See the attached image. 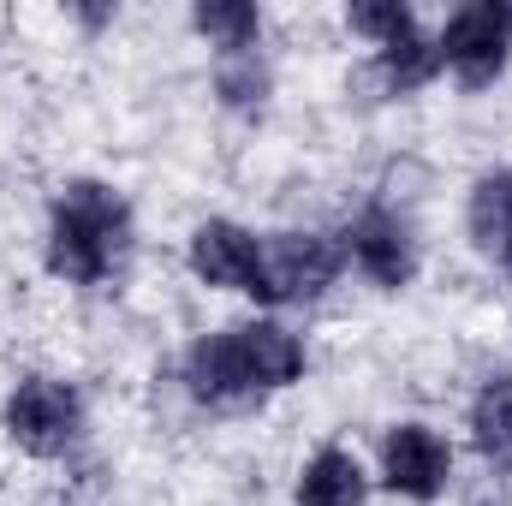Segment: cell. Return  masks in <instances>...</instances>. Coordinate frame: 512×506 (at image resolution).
Masks as SVG:
<instances>
[{
  "instance_id": "6da1fadb",
  "label": "cell",
  "mask_w": 512,
  "mask_h": 506,
  "mask_svg": "<svg viewBox=\"0 0 512 506\" xmlns=\"http://www.w3.org/2000/svg\"><path fill=\"white\" fill-rule=\"evenodd\" d=\"M131 251V209L120 191L72 179L48 209V268L72 286H102Z\"/></svg>"
},
{
  "instance_id": "30bf717a",
  "label": "cell",
  "mask_w": 512,
  "mask_h": 506,
  "mask_svg": "<svg viewBox=\"0 0 512 506\" xmlns=\"http://www.w3.org/2000/svg\"><path fill=\"white\" fill-rule=\"evenodd\" d=\"M364 501H370V477L346 447H322L298 477V506H364Z\"/></svg>"
},
{
  "instance_id": "52a82bcc",
  "label": "cell",
  "mask_w": 512,
  "mask_h": 506,
  "mask_svg": "<svg viewBox=\"0 0 512 506\" xmlns=\"http://www.w3.org/2000/svg\"><path fill=\"white\" fill-rule=\"evenodd\" d=\"M256 251H262V239L245 233L239 221H203L191 233V274L203 286H221V292H251Z\"/></svg>"
},
{
  "instance_id": "9c48e42d",
  "label": "cell",
  "mask_w": 512,
  "mask_h": 506,
  "mask_svg": "<svg viewBox=\"0 0 512 506\" xmlns=\"http://www.w3.org/2000/svg\"><path fill=\"white\" fill-rule=\"evenodd\" d=\"M185 381L209 405H245V399H256L251 381H245V364H239V346H233V328L227 334H203L185 352Z\"/></svg>"
},
{
  "instance_id": "5bb4252c",
  "label": "cell",
  "mask_w": 512,
  "mask_h": 506,
  "mask_svg": "<svg viewBox=\"0 0 512 506\" xmlns=\"http://www.w3.org/2000/svg\"><path fill=\"white\" fill-rule=\"evenodd\" d=\"M191 24H197L221 54H245V48H256V36H262V12H256L251 0H203V6L191 12Z\"/></svg>"
},
{
  "instance_id": "ba28073f",
  "label": "cell",
  "mask_w": 512,
  "mask_h": 506,
  "mask_svg": "<svg viewBox=\"0 0 512 506\" xmlns=\"http://www.w3.org/2000/svg\"><path fill=\"white\" fill-rule=\"evenodd\" d=\"M233 346H239V364H245V381L251 393H274V387H292L304 376V346L286 322H245L233 328Z\"/></svg>"
},
{
  "instance_id": "277c9868",
  "label": "cell",
  "mask_w": 512,
  "mask_h": 506,
  "mask_svg": "<svg viewBox=\"0 0 512 506\" xmlns=\"http://www.w3.org/2000/svg\"><path fill=\"white\" fill-rule=\"evenodd\" d=\"M507 54H512V6L507 0H471L441 30V66L465 90L495 84L507 72Z\"/></svg>"
},
{
  "instance_id": "4fadbf2b",
  "label": "cell",
  "mask_w": 512,
  "mask_h": 506,
  "mask_svg": "<svg viewBox=\"0 0 512 506\" xmlns=\"http://www.w3.org/2000/svg\"><path fill=\"white\" fill-rule=\"evenodd\" d=\"M435 72H441V42H429V36H405V42H393V48L376 54L370 84H382L387 96H411V90H423Z\"/></svg>"
},
{
  "instance_id": "7a4b0ae2",
  "label": "cell",
  "mask_w": 512,
  "mask_h": 506,
  "mask_svg": "<svg viewBox=\"0 0 512 506\" xmlns=\"http://www.w3.org/2000/svg\"><path fill=\"white\" fill-rule=\"evenodd\" d=\"M346 262V245H334L328 233H274L262 239L256 251V286L251 298L262 304H304V298H322L334 286Z\"/></svg>"
},
{
  "instance_id": "5b68a950",
  "label": "cell",
  "mask_w": 512,
  "mask_h": 506,
  "mask_svg": "<svg viewBox=\"0 0 512 506\" xmlns=\"http://www.w3.org/2000/svg\"><path fill=\"white\" fill-rule=\"evenodd\" d=\"M382 477L405 501H435L453 477V447L429 423H399L382 441Z\"/></svg>"
},
{
  "instance_id": "8fae6325",
  "label": "cell",
  "mask_w": 512,
  "mask_h": 506,
  "mask_svg": "<svg viewBox=\"0 0 512 506\" xmlns=\"http://www.w3.org/2000/svg\"><path fill=\"white\" fill-rule=\"evenodd\" d=\"M465 221H471L477 251L512 268V173H483V179H477Z\"/></svg>"
},
{
  "instance_id": "9a60e30c",
  "label": "cell",
  "mask_w": 512,
  "mask_h": 506,
  "mask_svg": "<svg viewBox=\"0 0 512 506\" xmlns=\"http://www.w3.org/2000/svg\"><path fill=\"white\" fill-rule=\"evenodd\" d=\"M215 90H221L227 108L256 114V108L268 102V66H262V54H256V48H245V54H221V60H215Z\"/></svg>"
},
{
  "instance_id": "8992f818",
  "label": "cell",
  "mask_w": 512,
  "mask_h": 506,
  "mask_svg": "<svg viewBox=\"0 0 512 506\" xmlns=\"http://www.w3.org/2000/svg\"><path fill=\"white\" fill-rule=\"evenodd\" d=\"M346 256L387 292H399L411 274H417V239L405 227V215H393L382 203H370L352 227H346Z\"/></svg>"
},
{
  "instance_id": "7c38bea8",
  "label": "cell",
  "mask_w": 512,
  "mask_h": 506,
  "mask_svg": "<svg viewBox=\"0 0 512 506\" xmlns=\"http://www.w3.org/2000/svg\"><path fill=\"white\" fill-rule=\"evenodd\" d=\"M471 435H477V453L489 465L512 471V370L507 376H489L483 393L471 399Z\"/></svg>"
},
{
  "instance_id": "2e32d148",
  "label": "cell",
  "mask_w": 512,
  "mask_h": 506,
  "mask_svg": "<svg viewBox=\"0 0 512 506\" xmlns=\"http://www.w3.org/2000/svg\"><path fill=\"white\" fill-rule=\"evenodd\" d=\"M346 24H352L358 36H370L376 48H393V42L417 36V18H411V6H399V0H364V6H346Z\"/></svg>"
},
{
  "instance_id": "3957f363",
  "label": "cell",
  "mask_w": 512,
  "mask_h": 506,
  "mask_svg": "<svg viewBox=\"0 0 512 506\" xmlns=\"http://www.w3.org/2000/svg\"><path fill=\"white\" fill-rule=\"evenodd\" d=\"M6 435L30 453V459H60L78 447L84 435V399L72 381L54 376H24L6 399Z\"/></svg>"
}]
</instances>
